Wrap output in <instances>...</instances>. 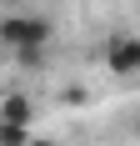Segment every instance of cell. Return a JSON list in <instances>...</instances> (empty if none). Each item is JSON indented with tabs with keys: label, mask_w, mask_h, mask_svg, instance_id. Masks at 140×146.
I'll list each match as a JSON object with an SVG mask.
<instances>
[{
	"label": "cell",
	"mask_w": 140,
	"mask_h": 146,
	"mask_svg": "<svg viewBox=\"0 0 140 146\" xmlns=\"http://www.w3.org/2000/svg\"><path fill=\"white\" fill-rule=\"evenodd\" d=\"M0 45L10 50L20 66H35L45 56V45H50V20L40 10H10L0 15Z\"/></svg>",
	"instance_id": "6da1fadb"
},
{
	"label": "cell",
	"mask_w": 140,
	"mask_h": 146,
	"mask_svg": "<svg viewBox=\"0 0 140 146\" xmlns=\"http://www.w3.org/2000/svg\"><path fill=\"white\" fill-rule=\"evenodd\" d=\"M100 60L110 76H140V35H110L100 45Z\"/></svg>",
	"instance_id": "7a4b0ae2"
},
{
	"label": "cell",
	"mask_w": 140,
	"mask_h": 146,
	"mask_svg": "<svg viewBox=\"0 0 140 146\" xmlns=\"http://www.w3.org/2000/svg\"><path fill=\"white\" fill-rule=\"evenodd\" d=\"M0 121H15V126H35V101L25 91H10L0 96Z\"/></svg>",
	"instance_id": "3957f363"
},
{
	"label": "cell",
	"mask_w": 140,
	"mask_h": 146,
	"mask_svg": "<svg viewBox=\"0 0 140 146\" xmlns=\"http://www.w3.org/2000/svg\"><path fill=\"white\" fill-rule=\"evenodd\" d=\"M35 141V126H15V121H0V146H30Z\"/></svg>",
	"instance_id": "277c9868"
},
{
	"label": "cell",
	"mask_w": 140,
	"mask_h": 146,
	"mask_svg": "<svg viewBox=\"0 0 140 146\" xmlns=\"http://www.w3.org/2000/svg\"><path fill=\"white\" fill-rule=\"evenodd\" d=\"M30 146H55V141H45V136H35V141H30Z\"/></svg>",
	"instance_id": "5b68a950"
},
{
	"label": "cell",
	"mask_w": 140,
	"mask_h": 146,
	"mask_svg": "<svg viewBox=\"0 0 140 146\" xmlns=\"http://www.w3.org/2000/svg\"><path fill=\"white\" fill-rule=\"evenodd\" d=\"M135 131H140V121H135Z\"/></svg>",
	"instance_id": "8992f818"
}]
</instances>
